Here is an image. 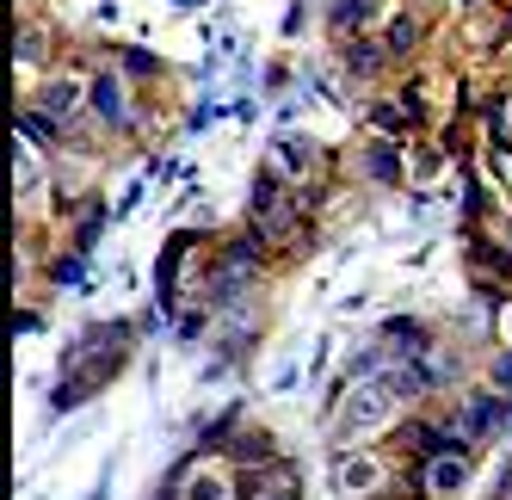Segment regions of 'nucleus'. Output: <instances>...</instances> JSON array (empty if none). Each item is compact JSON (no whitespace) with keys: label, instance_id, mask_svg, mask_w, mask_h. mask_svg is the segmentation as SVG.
Masks as SVG:
<instances>
[{"label":"nucleus","instance_id":"nucleus-1","mask_svg":"<svg viewBox=\"0 0 512 500\" xmlns=\"http://www.w3.org/2000/svg\"><path fill=\"white\" fill-rule=\"evenodd\" d=\"M389 420H395V389H389V383H358L352 396L340 402L334 433L352 445V439H371V433H383Z\"/></svg>","mask_w":512,"mask_h":500},{"label":"nucleus","instance_id":"nucleus-2","mask_svg":"<svg viewBox=\"0 0 512 500\" xmlns=\"http://www.w3.org/2000/svg\"><path fill=\"white\" fill-rule=\"evenodd\" d=\"M334 482H340L346 500H364V494H377V488H383V463H377V457H364V451H346V457L334 463Z\"/></svg>","mask_w":512,"mask_h":500},{"label":"nucleus","instance_id":"nucleus-6","mask_svg":"<svg viewBox=\"0 0 512 500\" xmlns=\"http://www.w3.org/2000/svg\"><path fill=\"white\" fill-rule=\"evenodd\" d=\"M272 161H278V173H290V180H303V173H309V161H315V149H309L303 136H278V142H272Z\"/></svg>","mask_w":512,"mask_h":500},{"label":"nucleus","instance_id":"nucleus-5","mask_svg":"<svg viewBox=\"0 0 512 500\" xmlns=\"http://www.w3.org/2000/svg\"><path fill=\"white\" fill-rule=\"evenodd\" d=\"M93 112H99L105 124H124L130 99H124V81H118V75H99V81H93Z\"/></svg>","mask_w":512,"mask_h":500},{"label":"nucleus","instance_id":"nucleus-14","mask_svg":"<svg viewBox=\"0 0 512 500\" xmlns=\"http://www.w3.org/2000/svg\"><path fill=\"white\" fill-rule=\"evenodd\" d=\"M260 500H290V494H260Z\"/></svg>","mask_w":512,"mask_h":500},{"label":"nucleus","instance_id":"nucleus-3","mask_svg":"<svg viewBox=\"0 0 512 500\" xmlns=\"http://www.w3.org/2000/svg\"><path fill=\"white\" fill-rule=\"evenodd\" d=\"M179 500H229V470L223 463H192L186 482H179Z\"/></svg>","mask_w":512,"mask_h":500},{"label":"nucleus","instance_id":"nucleus-7","mask_svg":"<svg viewBox=\"0 0 512 500\" xmlns=\"http://www.w3.org/2000/svg\"><path fill=\"white\" fill-rule=\"evenodd\" d=\"M426 482H432V494H438V500H451V494H463V488H469V463H463V457H438Z\"/></svg>","mask_w":512,"mask_h":500},{"label":"nucleus","instance_id":"nucleus-10","mask_svg":"<svg viewBox=\"0 0 512 500\" xmlns=\"http://www.w3.org/2000/svg\"><path fill=\"white\" fill-rule=\"evenodd\" d=\"M414 38H420V25H414V19H408V13H401V19H395V25H389V50H408V44H414Z\"/></svg>","mask_w":512,"mask_h":500},{"label":"nucleus","instance_id":"nucleus-9","mask_svg":"<svg viewBox=\"0 0 512 500\" xmlns=\"http://www.w3.org/2000/svg\"><path fill=\"white\" fill-rule=\"evenodd\" d=\"M19 192L25 198L38 192V149H31V142H19Z\"/></svg>","mask_w":512,"mask_h":500},{"label":"nucleus","instance_id":"nucleus-11","mask_svg":"<svg viewBox=\"0 0 512 500\" xmlns=\"http://www.w3.org/2000/svg\"><path fill=\"white\" fill-rule=\"evenodd\" d=\"M346 62H352V75H371V68H377V50H371V44H352Z\"/></svg>","mask_w":512,"mask_h":500},{"label":"nucleus","instance_id":"nucleus-4","mask_svg":"<svg viewBox=\"0 0 512 500\" xmlns=\"http://www.w3.org/2000/svg\"><path fill=\"white\" fill-rule=\"evenodd\" d=\"M81 93H93V87H81L75 75H50V81H44V93H38L44 118H68V112L81 105Z\"/></svg>","mask_w":512,"mask_h":500},{"label":"nucleus","instance_id":"nucleus-13","mask_svg":"<svg viewBox=\"0 0 512 500\" xmlns=\"http://www.w3.org/2000/svg\"><path fill=\"white\" fill-rule=\"evenodd\" d=\"M500 328H506V340H512V303H506V315H500Z\"/></svg>","mask_w":512,"mask_h":500},{"label":"nucleus","instance_id":"nucleus-8","mask_svg":"<svg viewBox=\"0 0 512 500\" xmlns=\"http://www.w3.org/2000/svg\"><path fill=\"white\" fill-rule=\"evenodd\" d=\"M408 173H414V186H438L445 155H438V149H414V155H408Z\"/></svg>","mask_w":512,"mask_h":500},{"label":"nucleus","instance_id":"nucleus-12","mask_svg":"<svg viewBox=\"0 0 512 500\" xmlns=\"http://www.w3.org/2000/svg\"><path fill=\"white\" fill-rule=\"evenodd\" d=\"M494 173H500V180H512V149H506V155H494Z\"/></svg>","mask_w":512,"mask_h":500}]
</instances>
